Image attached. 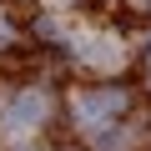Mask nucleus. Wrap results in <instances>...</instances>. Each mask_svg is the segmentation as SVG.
<instances>
[{
	"label": "nucleus",
	"instance_id": "nucleus-1",
	"mask_svg": "<svg viewBox=\"0 0 151 151\" xmlns=\"http://www.w3.org/2000/svg\"><path fill=\"white\" fill-rule=\"evenodd\" d=\"M40 116H45V96L40 91H20L10 106H5V116H0V126H5L10 136H20V131H30V126H40Z\"/></svg>",
	"mask_w": 151,
	"mask_h": 151
},
{
	"label": "nucleus",
	"instance_id": "nucleus-2",
	"mask_svg": "<svg viewBox=\"0 0 151 151\" xmlns=\"http://www.w3.org/2000/svg\"><path fill=\"white\" fill-rule=\"evenodd\" d=\"M121 106H126L121 91H86L81 101H76V116H81V121H106V116H116Z\"/></svg>",
	"mask_w": 151,
	"mask_h": 151
},
{
	"label": "nucleus",
	"instance_id": "nucleus-3",
	"mask_svg": "<svg viewBox=\"0 0 151 151\" xmlns=\"http://www.w3.org/2000/svg\"><path fill=\"white\" fill-rule=\"evenodd\" d=\"M5 35H10V30H5V20H0V40H5Z\"/></svg>",
	"mask_w": 151,
	"mask_h": 151
}]
</instances>
